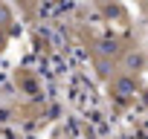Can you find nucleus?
<instances>
[{
  "mask_svg": "<svg viewBox=\"0 0 148 139\" xmlns=\"http://www.w3.org/2000/svg\"><path fill=\"white\" fill-rule=\"evenodd\" d=\"M105 84H108V96L116 107H128L139 96V78L131 76V73H122V70H113L105 78Z\"/></svg>",
  "mask_w": 148,
  "mask_h": 139,
  "instance_id": "nucleus-1",
  "label": "nucleus"
},
{
  "mask_svg": "<svg viewBox=\"0 0 148 139\" xmlns=\"http://www.w3.org/2000/svg\"><path fill=\"white\" fill-rule=\"evenodd\" d=\"M145 64H148V55H145V49L136 44V41H131L128 46H125V52H122V58H119V64H116V70H122V73H131V76H142V70H145Z\"/></svg>",
  "mask_w": 148,
  "mask_h": 139,
  "instance_id": "nucleus-2",
  "label": "nucleus"
},
{
  "mask_svg": "<svg viewBox=\"0 0 148 139\" xmlns=\"http://www.w3.org/2000/svg\"><path fill=\"white\" fill-rule=\"evenodd\" d=\"M96 6H99V12H102L108 20H119V23L128 20V12L122 9L119 0H96Z\"/></svg>",
  "mask_w": 148,
  "mask_h": 139,
  "instance_id": "nucleus-3",
  "label": "nucleus"
},
{
  "mask_svg": "<svg viewBox=\"0 0 148 139\" xmlns=\"http://www.w3.org/2000/svg\"><path fill=\"white\" fill-rule=\"evenodd\" d=\"M15 6L21 9V15L26 20H35L38 18V9H41V0H15Z\"/></svg>",
  "mask_w": 148,
  "mask_h": 139,
  "instance_id": "nucleus-4",
  "label": "nucleus"
}]
</instances>
